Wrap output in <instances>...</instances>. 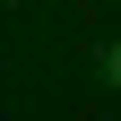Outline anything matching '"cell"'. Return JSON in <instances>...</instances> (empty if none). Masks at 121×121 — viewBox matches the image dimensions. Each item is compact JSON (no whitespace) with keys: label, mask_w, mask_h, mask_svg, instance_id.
I'll list each match as a JSON object with an SVG mask.
<instances>
[{"label":"cell","mask_w":121,"mask_h":121,"mask_svg":"<svg viewBox=\"0 0 121 121\" xmlns=\"http://www.w3.org/2000/svg\"><path fill=\"white\" fill-rule=\"evenodd\" d=\"M104 78H112V86H121V43H112V52H104Z\"/></svg>","instance_id":"cell-1"}]
</instances>
